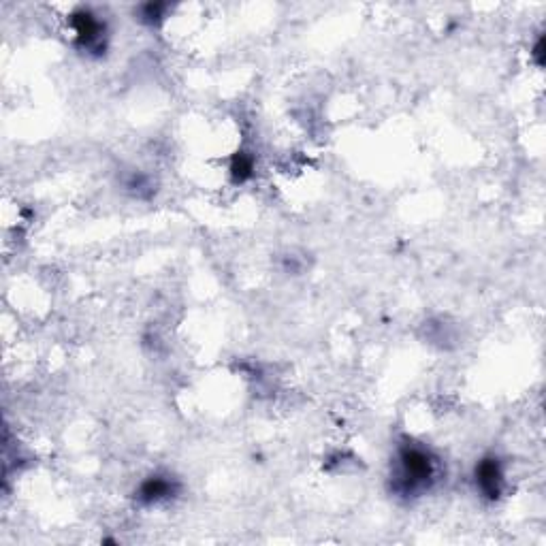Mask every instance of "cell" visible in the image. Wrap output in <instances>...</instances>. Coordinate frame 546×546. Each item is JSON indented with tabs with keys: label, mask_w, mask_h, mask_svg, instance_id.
<instances>
[{
	"label": "cell",
	"mask_w": 546,
	"mask_h": 546,
	"mask_svg": "<svg viewBox=\"0 0 546 546\" xmlns=\"http://www.w3.org/2000/svg\"><path fill=\"white\" fill-rule=\"evenodd\" d=\"M73 32V45L82 54L101 58L109 47V28L99 13L90 7H77L67 20Z\"/></svg>",
	"instance_id": "obj_2"
},
{
	"label": "cell",
	"mask_w": 546,
	"mask_h": 546,
	"mask_svg": "<svg viewBox=\"0 0 546 546\" xmlns=\"http://www.w3.org/2000/svg\"><path fill=\"white\" fill-rule=\"evenodd\" d=\"M254 173V156L250 152H237L231 163V175L235 182H246Z\"/></svg>",
	"instance_id": "obj_6"
},
{
	"label": "cell",
	"mask_w": 546,
	"mask_h": 546,
	"mask_svg": "<svg viewBox=\"0 0 546 546\" xmlns=\"http://www.w3.org/2000/svg\"><path fill=\"white\" fill-rule=\"evenodd\" d=\"M476 493L487 502H497L506 491V465L497 455H485L474 468Z\"/></svg>",
	"instance_id": "obj_4"
},
{
	"label": "cell",
	"mask_w": 546,
	"mask_h": 546,
	"mask_svg": "<svg viewBox=\"0 0 546 546\" xmlns=\"http://www.w3.org/2000/svg\"><path fill=\"white\" fill-rule=\"evenodd\" d=\"M182 493V483L169 472H154L148 478H143L137 491L135 502L143 508H154L173 502Z\"/></svg>",
	"instance_id": "obj_3"
},
{
	"label": "cell",
	"mask_w": 546,
	"mask_h": 546,
	"mask_svg": "<svg viewBox=\"0 0 546 546\" xmlns=\"http://www.w3.org/2000/svg\"><path fill=\"white\" fill-rule=\"evenodd\" d=\"M167 11H169V5H165V3H146V5L137 7L135 15L139 18V22H143V24L158 26L160 22L167 18Z\"/></svg>",
	"instance_id": "obj_5"
},
{
	"label": "cell",
	"mask_w": 546,
	"mask_h": 546,
	"mask_svg": "<svg viewBox=\"0 0 546 546\" xmlns=\"http://www.w3.org/2000/svg\"><path fill=\"white\" fill-rule=\"evenodd\" d=\"M444 474V461L429 444L401 438L389 463V491L404 502L419 500L442 483Z\"/></svg>",
	"instance_id": "obj_1"
}]
</instances>
